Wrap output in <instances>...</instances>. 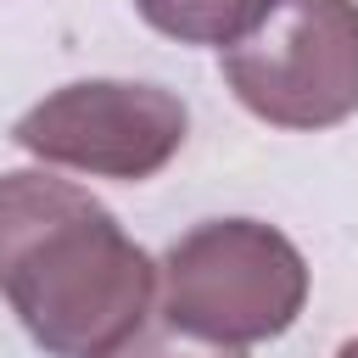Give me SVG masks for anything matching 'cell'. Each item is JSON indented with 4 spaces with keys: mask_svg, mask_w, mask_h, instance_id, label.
<instances>
[{
    "mask_svg": "<svg viewBox=\"0 0 358 358\" xmlns=\"http://www.w3.org/2000/svg\"><path fill=\"white\" fill-rule=\"evenodd\" d=\"M0 296L50 358H106L145 330L157 263L73 179L0 173Z\"/></svg>",
    "mask_w": 358,
    "mask_h": 358,
    "instance_id": "1",
    "label": "cell"
},
{
    "mask_svg": "<svg viewBox=\"0 0 358 358\" xmlns=\"http://www.w3.org/2000/svg\"><path fill=\"white\" fill-rule=\"evenodd\" d=\"M162 319L218 347L274 341L308 302L302 252L257 218H207L185 229L157 263Z\"/></svg>",
    "mask_w": 358,
    "mask_h": 358,
    "instance_id": "2",
    "label": "cell"
},
{
    "mask_svg": "<svg viewBox=\"0 0 358 358\" xmlns=\"http://www.w3.org/2000/svg\"><path fill=\"white\" fill-rule=\"evenodd\" d=\"M224 84L274 129H330L358 112V0H274L224 50Z\"/></svg>",
    "mask_w": 358,
    "mask_h": 358,
    "instance_id": "3",
    "label": "cell"
},
{
    "mask_svg": "<svg viewBox=\"0 0 358 358\" xmlns=\"http://www.w3.org/2000/svg\"><path fill=\"white\" fill-rule=\"evenodd\" d=\"M185 129H190V112L162 84L78 78L50 90L39 106H28L11 140L50 168L140 185L179 157Z\"/></svg>",
    "mask_w": 358,
    "mask_h": 358,
    "instance_id": "4",
    "label": "cell"
},
{
    "mask_svg": "<svg viewBox=\"0 0 358 358\" xmlns=\"http://www.w3.org/2000/svg\"><path fill=\"white\" fill-rule=\"evenodd\" d=\"M134 11L157 34H168L179 45H218V50H229L274 11V0H134Z\"/></svg>",
    "mask_w": 358,
    "mask_h": 358,
    "instance_id": "5",
    "label": "cell"
},
{
    "mask_svg": "<svg viewBox=\"0 0 358 358\" xmlns=\"http://www.w3.org/2000/svg\"><path fill=\"white\" fill-rule=\"evenodd\" d=\"M106 358H241V347H218V341L185 336V330H173L168 319H157V324L134 330V336H129L117 352H106Z\"/></svg>",
    "mask_w": 358,
    "mask_h": 358,
    "instance_id": "6",
    "label": "cell"
},
{
    "mask_svg": "<svg viewBox=\"0 0 358 358\" xmlns=\"http://www.w3.org/2000/svg\"><path fill=\"white\" fill-rule=\"evenodd\" d=\"M336 358H358V336H352V341H341V347H336Z\"/></svg>",
    "mask_w": 358,
    "mask_h": 358,
    "instance_id": "7",
    "label": "cell"
}]
</instances>
